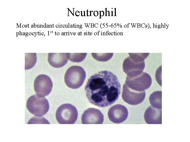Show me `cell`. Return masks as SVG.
<instances>
[{"instance_id": "5", "label": "cell", "mask_w": 190, "mask_h": 142, "mask_svg": "<svg viewBox=\"0 0 190 142\" xmlns=\"http://www.w3.org/2000/svg\"><path fill=\"white\" fill-rule=\"evenodd\" d=\"M152 79L149 74L142 72L134 77L127 76L125 84L129 88L134 90L142 92L149 88L152 84Z\"/></svg>"}, {"instance_id": "7", "label": "cell", "mask_w": 190, "mask_h": 142, "mask_svg": "<svg viewBox=\"0 0 190 142\" xmlns=\"http://www.w3.org/2000/svg\"><path fill=\"white\" fill-rule=\"evenodd\" d=\"M145 67L144 61H139L130 57L124 60L122 65L123 71L127 76L130 77H134L140 74L143 72Z\"/></svg>"}, {"instance_id": "15", "label": "cell", "mask_w": 190, "mask_h": 142, "mask_svg": "<svg viewBox=\"0 0 190 142\" xmlns=\"http://www.w3.org/2000/svg\"><path fill=\"white\" fill-rule=\"evenodd\" d=\"M36 54L32 56L25 57V70H28L32 68L35 65L37 61V57Z\"/></svg>"}, {"instance_id": "1", "label": "cell", "mask_w": 190, "mask_h": 142, "mask_svg": "<svg viewBox=\"0 0 190 142\" xmlns=\"http://www.w3.org/2000/svg\"><path fill=\"white\" fill-rule=\"evenodd\" d=\"M85 89L91 103L104 107L112 105L117 100L121 94V85L115 75L104 70L91 77Z\"/></svg>"}, {"instance_id": "11", "label": "cell", "mask_w": 190, "mask_h": 142, "mask_svg": "<svg viewBox=\"0 0 190 142\" xmlns=\"http://www.w3.org/2000/svg\"><path fill=\"white\" fill-rule=\"evenodd\" d=\"M162 109L149 106L146 110L144 115L146 122L148 124H162Z\"/></svg>"}, {"instance_id": "6", "label": "cell", "mask_w": 190, "mask_h": 142, "mask_svg": "<svg viewBox=\"0 0 190 142\" xmlns=\"http://www.w3.org/2000/svg\"><path fill=\"white\" fill-rule=\"evenodd\" d=\"M34 85L37 95L39 97H43L48 95L50 93L52 90L53 84L49 76L42 74L36 77Z\"/></svg>"}, {"instance_id": "13", "label": "cell", "mask_w": 190, "mask_h": 142, "mask_svg": "<svg viewBox=\"0 0 190 142\" xmlns=\"http://www.w3.org/2000/svg\"><path fill=\"white\" fill-rule=\"evenodd\" d=\"M162 91L153 92L150 95L149 100L152 106L156 108L162 109Z\"/></svg>"}, {"instance_id": "14", "label": "cell", "mask_w": 190, "mask_h": 142, "mask_svg": "<svg viewBox=\"0 0 190 142\" xmlns=\"http://www.w3.org/2000/svg\"><path fill=\"white\" fill-rule=\"evenodd\" d=\"M87 53H69V60L75 62H80L85 58Z\"/></svg>"}, {"instance_id": "10", "label": "cell", "mask_w": 190, "mask_h": 142, "mask_svg": "<svg viewBox=\"0 0 190 142\" xmlns=\"http://www.w3.org/2000/svg\"><path fill=\"white\" fill-rule=\"evenodd\" d=\"M81 120L83 124H102L104 121V116L99 109L89 108L84 112Z\"/></svg>"}, {"instance_id": "2", "label": "cell", "mask_w": 190, "mask_h": 142, "mask_svg": "<svg viewBox=\"0 0 190 142\" xmlns=\"http://www.w3.org/2000/svg\"><path fill=\"white\" fill-rule=\"evenodd\" d=\"M86 73L82 67L72 66L67 70L64 76L66 85L73 89H77L83 85L86 78Z\"/></svg>"}, {"instance_id": "3", "label": "cell", "mask_w": 190, "mask_h": 142, "mask_svg": "<svg viewBox=\"0 0 190 142\" xmlns=\"http://www.w3.org/2000/svg\"><path fill=\"white\" fill-rule=\"evenodd\" d=\"M26 107L32 114L40 117L47 113L49 109V105L48 101L45 97H41L37 95H34L28 99Z\"/></svg>"}, {"instance_id": "12", "label": "cell", "mask_w": 190, "mask_h": 142, "mask_svg": "<svg viewBox=\"0 0 190 142\" xmlns=\"http://www.w3.org/2000/svg\"><path fill=\"white\" fill-rule=\"evenodd\" d=\"M69 59V53H49L48 61L52 66L61 68L65 65Z\"/></svg>"}, {"instance_id": "4", "label": "cell", "mask_w": 190, "mask_h": 142, "mask_svg": "<svg viewBox=\"0 0 190 142\" xmlns=\"http://www.w3.org/2000/svg\"><path fill=\"white\" fill-rule=\"evenodd\" d=\"M78 112L76 107L70 104L66 103L60 105L56 113L57 121L60 124H72L76 121Z\"/></svg>"}, {"instance_id": "16", "label": "cell", "mask_w": 190, "mask_h": 142, "mask_svg": "<svg viewBox=\"0 0 190 142\" xmlns=\"http://www.w3.org/2000/svg\"><path fill=\"white\" fill-rule=\"evenodd\" d=\"M98 54L97 53H92L93 57L96 60L100 61H107L111 59L112 56H102V54Z\"/></svg>"}, {"instance_id": "8", "label": "cell", "mask_w": 190, "mask_h": 142, "mask_svg": "<svg viewBox=\"0 0 190 142\" xmlns=\"http://www.w3.org/2000/svg\"><path fill=\"white\" fill-rule=\"evenodd\" d=\"M146 96L145 91L138 92L134 90L124 84L122 97L123 100L129 104L136 105L142 103Z\"/></svg>"}, {"instance_id": "9", "label": "cell", "mask_w": 190, "mask_h": 142, "mask_svg": "<svg viewBox=\"0 0 190 142\" xmlns=\"http://www.w3.org/2000/svg\"><path fill=\"white\" fill-rule=\"evenodd\" d=\"M128 114V111L126 108L121 104L113 106L110 108L108 113L110 120L116 124L120 123L126 120Z\"/></svg>"}]
</instances>
